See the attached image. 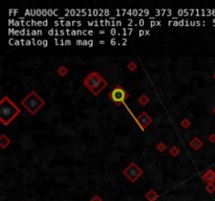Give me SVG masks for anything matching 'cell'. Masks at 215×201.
I'll use <instances>...</instances> for the list:
<instances>
[{
	"mask_svg": "<svg viewBox=\"0 0 215 201\" xmlns=\"http://www.w3.org/2000/svg\"><path fill=\"white\" fill-rule=\"evenodd\" d=\"M21 104L28 110L29 113L35 114L38 112V110L44 105V101L35 91H32L24 100L21 101Z\"/></svg>",
	"mask_w": 215,
	"mask_h": 201,
	"instance_id": "3957f363",
	"label": "cell"
},
{
	"mask_svg": "<svg viewBox=\"0 0 215 201\" xmlns=\"http://www.w3.org/2000/svg\"><path fill=\"white\" fill-rule=\"evenodd\" d=\"M140 103L143 104V105H146L148 103V98H146L145 95H144V97H142V98H140Z\"/></svg>",
	"mask_w": 215,
	"mask_h": 201,
	"instance_id": "7c38bea8",
	"label": "cell"
},
{
	"mask_svg": "<svg viewBox=\"0 0 215 201\" xmlns=\"http://www.w3.org/2000/svg\"><path fill=\"white\" fill-rule=\"evenodd\" d=\"M21 112L20 109L10 98L4 97L0 103V119L3 125L8 126L16 116Z\"/></svg>",
	"mask_w": 215,
	"mask_h": 201,
	"instance_id": "6da1fadb",
	"label": "cell"
},
{
	"mask_svg": "<svg viewBox=\"0 0 215 201\" xmlns=\"http://www.w3.org/2000/svg\"><path fill=\"white\" fill-rule=\"evenodd\" d=\"M171 153H172L173 155H175V154H178V153H180V151H178L177 148H172L171 149Z\"/></svg>",
	"mask_w": 215,
	"mask_h": 201,
	"instance_id": "4fadbf2b",
	"label": "cell"
},
{
	"mask_svg": "<svg viewBox=\"0 0 215 201\" xmlns=\"http://www.w3.org/2000/svg\"><path fill=\"white\" fill-rule=\"evenodd\" d=\"M208 190L210 191V193H211V192L215 191V187H213V185H212V184H210V187H208Z\"/></svg>",
	"mask_w": 215,
	"mask_h": 201,
	"instance_id": "5bb4252c",
	"label": "cell"
},
{
	"mask_svg": "<svg viewBox=\"0 0 215 201\" xmlns=\"http://www.w3.org/2000/svg\"><path fill=\"white\" fill-rule=\"evenodd\" d=\"M202 146V143L197 138V137H196V138H194L192 142H191V147H193L195 150H198Z\"/></svg>",
	"mask_w": 215,
	"mask_h": 201,
	"instance_id": "ba28073f",
	"label": "cell"
},
{
	"mask_svg": "<svg viewBox=\"0 0 215 201\" xmlns=\"http://www.w3.org/2000/svg\"><path fill=\"white\" fill-rule=\"evenodd\" d=\"M204 178L206 179V180H208L209 183L212 184L215 181V173L213 172V171H211V170L208 171V172L205 174Z\"/></svg>",
	"mask_w": 215,
	"mask_h": 201,
	"instance_id": "52a82bcc",
	"label": "cell"
},
{
	"mask_svg": "<svg viewBox=\"0 0 215 201\" xmlns=\"http://www.w3.org/2000/svg\"><path fill=\"white\" fill-rule=\"evenodd\" d=\"M157 148H159V149L161 150V151H162V150H163L164 148H165V146H164V145H161V146H159V147H157Z\"/></svg>",
	"mask_w": 215,
	"mask_h": 201,
	"instance_id": "2e32d148",
	"label": "cell"
},
{
	"mask_svg": "<svg viewBox=\"0 0 215 201\" xmlns=\"http://www.w3.org/2000/svg\"><path fill=\"white\" fill-rule=\"evenodd\" d=\"M151 122H152L151 118H149V115L145 112L142 113V114L140 115V118H138V123L140 124V126H141L142 129H145Z\"/></svg>",
	"mask_w": 215,
	"mask_h": 201,
	"instance_id": "8992f818",
	"label": "cell"
},
{
	"mask_svg": "<svg viewBox=\"0 0 215 201\" xmlns=\"http://www.w3.org/2000/svg\"><path fill=\"white\" fill-rule=\"evenodd\" d=\"M127 97H128V94L125 92L124 89L121 88L120 86L115 87V88L111 91V93H110V98L116 104L123 103Z\"/></svg>",
	"mask_w": 215,
	"mask_h": 201,
	"instance_id": "5b68a950",
	"label": "cell"
},
{
	"mask_svg": "<svg viewBox=\"0 0 215 201\" xmlns=\"http://www.w3.org/2000/svg\"><path fill=\"white\" fill-rule=\"evenodd\" d=\"M11 143V140L8 138L7 136L4 135V134H2L1 135V138H0V145H1V148H5L7 145Z\"/></svg>",
	"mask_w": 215,
	"mask_h": 201,
	"instance_id": "9c48e42d",
	"label": "cell"
},
{
	"mask_svg": "<svg viewBox=\"0 0 215 201\" xmlns=\"http://www.w3.org/2000/svg\"><path fill=\"white\" fill-rule=\"evenodd\" d=\"M91 201H102V200H101L98 196H95V197L94 198V199H91Z\"/></svg>",
	"mask_w": 215,
	"mask_h": 201,
	"instance_id": "9a60e30c",
	"label": "cell"
},
{
	"mask_svg": "<svg viewBox=\"0 0 215 201\" xmlns=\"http://www.w3.org/2000/svg\"><path fill=\"white\" fill-rule=\"evenodd\" d=\"M85 86L90 90L95 95H97L100 91H102L106 87V81L97 73H91L84 81Z\"/></svg>",
	"mask_w": 215,
	"mask_h": 201,
	"instance_id": "7a4b0ae2",
	"label": "cell"
},
{
	"mask_svg": "<svg viewBox=\"0 0 215 201\" xmlns=\"http://www.w3.org/2000/svg\"><path fill=\"white\" fill-rule=\"evenodd\" d=\"M146 197L148 198V200H150V201H153V200L155 199V198L157 197V195L155 194L153 191H150V192H149V193L147 194V196H146Z\"/></svg>",
	"mask_w": 215,
	"mask_h": 201,
	"instance_id": "30bf717a",
	"label": "cell"
},
{
	"mask_svg": "<svg viewBox=\"0 0 215 201\" xmlns=\"http://www.w3.org/2000/svg\"><path fill=\"white\" fill-rule=\"evenodd\" d=\"M58 73L61 74V76H65V73H67V69L66 68L64 67V66H61L60 68H59V70H58Z\"/></svg>",
	"mask_w": 215,
	"mask_h": 201,
	"instance_id": "8fae6325",
	"label": "cell"
},
{
	"mask_svg": "<svg viewBox=\"0 0 215 201\" xmlns=\"http://www.w3.org/2000/svg\"><path fill=\"white\" fill-rule=\"evenodd\" d=\"M143 174V171L136 166V163H131L126 170L124 171V175H126L128 179H130L131 181H136L138 180Z\"/></svg>",
	"mask_w": 215,
	"mask_h": 201,
	"instance_id": "277c9868",
	"label": "cell"
}]
</instances>
